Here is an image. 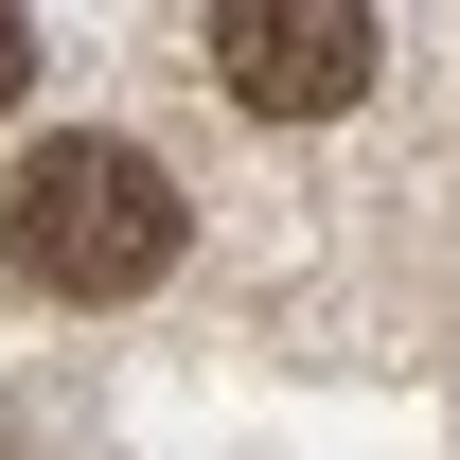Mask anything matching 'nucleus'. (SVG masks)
Segmentation results:
<instances>
[{"label": "nucleus", "instance_id": "obj_2", "mask_svg": "<svg viewBox=\"0 0 460 460\" xmlns=\"http://www.w3.org/2000/svg\"><path fill=\"white\" fill-rule=\"evenodd\" d=\"M213 71H230V107L319 124V107H354V89L390 71V36H372V0H230V18H213Z\"/></svg>", "mask_w": 460, "mask_h": 460}, {"label": "nucleus", "instance_id": "obj_1", "mask_svg": "<svg viewBox=\"0 0 460 460\" xmlns=\"http://www.w3.org/2000/svg\"><path fill=\"white\" fill-rule=\"evenodd\" d=\"M0 266L36 301H142L177 266V177L142 142H36L0 195Z\"/></svg>", "mask_w": 460, "mask_h": 460}, {"label": "nucleus", "instance_id": "obj_3", "mask_svg": "<svg viewBox=\"0 0 460 460\" xmlns=\"http://www.w3.org/2000/svg\"><path fill=\"white\" fill-rule=\"evenodd\" d=\"M18 71H36V36H18V18H0V107H18Z\"/></svg>", "mask_w": 460, "mask_h": 460}]
</instances>
